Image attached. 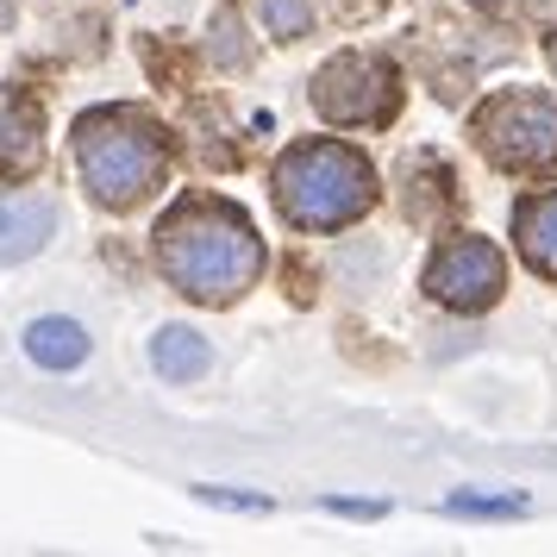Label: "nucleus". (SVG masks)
Wrapping results in <instances>:
<instances>
[{
  "mask_svg": "<svg viewBox=\"0 0 557 557\" xmlns=\"http://www.w3.org/2000/svg\"><path fill=\"white\" fill-rule=\"evenodd\" d=\"M470 138L495 170H545L557 163V101L539 88L488 95L470 120Z\"/></svg>",
  "mask_w": 557,
  "mask_h": 557,
  "instance_id": "4",
  "label": "nucleus"
},
{
  "mask_svg": "<svg viewBox=\"0 0 557 557\" xmlns=\"http://www.w3.org/2000/svg\"><path fill=\"white\" fill-rule=\"evenodd\" d=\"M470 7H482V13H502L507 0H470Z\"/></svg>",
  "mask_w": 557,
  "mask_h": 557,
  "instance_id": "15",
  "label": "nucleus"
},
{
  "mask_svg": "<svg viewBox=\"0 0 557 557\" xmlns=\"http://www.w3.org/2000/svg\"><path fill=\"white\" fill-rule=\"evenodd\" d=\"M263 26H270V38H307L313 32V7L307 0H263Z\"/></svg>",
  "mask_w": 557,
  "mask_h": 557,
  "instance_id": "12",
  "label": "nucleus"
},
{
  "mask_svg": "<svg viewBox=\"0 0 557 557\" xmlns=\"http://www.w3.org/2000/svg\"><path fill=\"white\" fill-rule=\"evenodd\" d=\"M157 270L188 301L226 307L263 276V238L226 195H188L157 220Z\"/></svg>",
  "mask_w": 557,
  "mask_h": 557,
  "instance_id": "1",
  "label": "nucleus"
},
{
  "mask_svg": "<svg viewBox=\"0 0 557 557\" xmlns=\"http://www.w3.org/2000/svg\"><path fill=\"white\" fill-rule=\"evenodd\" d=\"M445 513H476V520H513V513H527L520 495H451Z\"/></svg>",
  "mask_w": 557,
  "mask_h": 557,
  "instance_id": "13",
  "label": "nucleus"
},
{
  "mask_svg": "<svg viewBox=\"0 0 557 557\" xmlns=\"http://www.w3.org/2000/svg\"><path fill=\"white\" fill-rule=\"evenodd\" d=\"M213 351H207V338L195 326H157L151 338V370L163 382H201Z\"/></svg>",
  "mask_w": 557,
  "mask_h": 557,
  "instance_id": "10",
  "label": "nucleus"
},
{
  "mask_svg": "<svg viewBox=\"0 0 557 557\" xmlns=\"http://www.w3.org/2000/svg\"><path fill=\"white\" fill-rule=\"evenodd\" d=\"M513 245H520L532 276L557 282V182L513 207Z\"/></svg>",
  "mask_w": 557,
  "mask_h": 557,
  "instance_id": "9",
  "label": "nucleus"
},
{
  "mask_svg": "<svg viewBox=\"0 0 557 557\" xmlns=\"http://www.w3.org/2000/svg\"><path fill=\"white\" fill-rule=\"evenodd\" d=\"M26 357L38 370H76L82 357H88V332L76 320H63V313H45V320L26 326Z\"/></svg>",
  "mask_w": 557,
  "mask_h": 557,
  "instance_id": "11",
  "label": "nucleus"
},
{
  "mask_svg": "<svg viewBox=\"0 0 557 557\" xmlns=\"http://www.w3.org/2000/svg\"><path fill=\"white\" fill-rule=\"evenodd\" d=\"M502 288H507V257L476 232L438 245V257L426 263V295L451 313H482V307L502 301Z\"/></svg>",
  "mask_w": 557,
  "mask_h": 557,
  "instance_id": "6",
  "label": "nucleus"
},
{
  "mask_svg": "<svg viewBox=\"0 0 557 557\" xmlns=\"http://www.w3.org/2000/svg\"><path fill=\"white\" fill-rule=\"evenodd\" d=\"M38 157H45V113L20 88H0V182H26Z\"/></svg>",
  "mask_w": 557,
  "mask_h": 557,
  "instance_id": "7",
  "label": "nucleus"
},
{
  "mask_svg": "<svg viewBox=\"0 0 557 557\" xmlns=\"http://www.w3.org/2000/svg\"><path fill=\"white\" fill-rule=\"evenodd\" d=\"M57 201L51 195H7L0 201V263H26L51 245Z\"/></svg>",
  "mask_w": 557,
  "mask_h": 557,
  "instance_id": "8",
  "label": "nucleus"
},
{
  "mask_svg": "<svg viewBox=\"0 0 557 557\" xmlns=\"http://www.w3.org/2000/svg\"><path fill=\"white\" fill-rule=\"evenodd\" d=\"M326 507H332V513H351V520H376V513H382L376 502H326Z\"/></svg>",
  "mask_w": 557,
  "mask_h": 557,
  "instance_id": "14",
  "label": "nucleus"
},
{
  "mask_svg": "<svg viewBox=\"0 0 557 557\" xmlns=\"http://www.w3.org/2000/svg\"><path fill=\"white\" fill-rule=\"evenodd\" d=\"M76 170L95 201L126 213L170 176V132L138 107H95L76 120Z\"/></svg>",
  "mask_w": 557,
  "mask_h": 557,
  "instance_id": "3",
  "label": "nucleus"
},
{
  "mask_svg": "<svg viewBox=\"0 0 557 557\" xmlns=\"http://www.w3.org/2000/svg\"><path fill=\"white\" fill-rule=\"evenodd\" d=\"M545 57H552V76H557V32H552V45H545Z\"/></svg>",
  "mask_w": 557,
  "mask_h": 557,
  "instance_id": "16",
  "label": "nucleus"
},
{
  "mask_svg": "<svg viewBox=\"0 0 557 557\" xmlns=\"http://www.w3.org/2000/svg\"><path fill=\"white\" fill-rule=\"evenodd\" d=\"M307 95L326 126H388L401 107V76H395V63H382L370 51H345L313 76Z\"/></svg>",
  "mask_w": 557,
  "mask_h": 557,
  "instance_id": "5",
  "label": "nucleus"
},
{
  "mask_svg": "<svg viewBox=\"0 0 557 557\" xmlns=\"http://www.w3.org/2000/svg\"><path fill=\"white\" fill-rule=\"evenodd\" d=\"M276 207L295 232H345L376 207V170L370 157L338 138H307L276 157Z\"/></svg>",
  "mask_w": 557,
  "mask_h": 557,
  "instance_id": "2",
  "label": "nucleus"
}]
</instances>
